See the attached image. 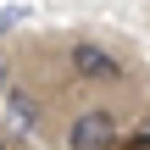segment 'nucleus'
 I'll return each mask as SVG.
<instances>
[{"label": "nucleus", "instance_id": "obj_1", "mask_svg": "<svg viewBox=\"0 0 150 150\" xmlns=\"http://www.w3.org/2000/svg\"><path fill=\"white\" fill-rule=\"evenodd\" d=\"M67 67H72V78H83V83H128V61H122L117 50L95 45V39H78V45L67 50Z\"/></svg>", "mask_w": 150, "mask_h": 150}, {"label": "nucleus", "instance_id": "obj_2", "mask_svg": "<svg viewBox=\"0 0 150 150\" xmlns=\"http://www.w3.org/2000/svg\"><path fill=\"white\" fill-rule=\"evenodd\" d=\"M111 139H117L111 106H89V111H78L72 128H67V145L72 150H111Z\"/></svg>", "mask_w": 150, "mask_h": 150}, {"label": "nucleus", "instance_id": "obj_3", "mask_svg": "<svg viewBox=\"0 0 150 150\" xmlns=\"http://www.w3.org/2000/svg\"><path fill=\"white\" fill-rule=\"evenodd\" d=\"M6 111H11V128H17V134H33V128H39V117H45V111H39V100H33V95H22V89H6Z\"/></svg>", "mask_w": 150, "mask_h": 150}, {"label": "nucleus", "instance_id": "obj_4", "mask_svg": "<svg viewBox=\"0 0 150 150\" xmlns=\"http://www.w3.org/2000/svg\"><path fill=\"white\" fill-rule=\"evenodd\" d=\"M17 22H22V6H11V11H0V33H11Z\"/></svg>", "mask_w": 150, "mask_h": 150}, {"label": "nucleus", "instance_id": "obj_5", "mask_svg": "<svg viewBox=\"0 0 150 150\" xmlns=\"http://www.w3.org/2000/svg\"><path fill=\"white\" fill-rule=\"evenodd\" d=\"M11 89V67H6V56H0V95Z\"/></svg>", "mask_w": 150, "mask_h": 150}, {"label": "nucleus", "instance_id": "obj_6", "mask_svg": "<svg viewBox=\"0 0 150 150\" xmlns=\"http://www.w3.org/2000/svg\"><path fill=\"white\" fill-rule=\"evenodd\" d=\"M0 150H6V139H0Z\"/></svg>", "mask_w": 150, "mask_h": 150}]
</instances>
